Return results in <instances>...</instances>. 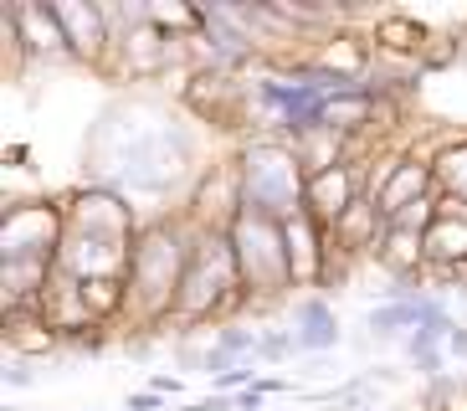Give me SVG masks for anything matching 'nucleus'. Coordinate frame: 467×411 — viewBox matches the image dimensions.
<instances>
[{"label": "nucleus", "instance_id": "1", "mask_svg": "<svg viewBox=\"0 0 467 411\" xmlns=\"http://www.w3.org/2000/svg\"><path fill=\"white\" fill-rule=\"evenodd\" d=\"M242 180V211L267 221H293L303 211V191H308V170L288 144H252L236 164Z\"/></svg>", "mask_w": 467, "mask_h": 411}, {"label": "nucleus", "instance_id": "2", "mask_svg": "<svg viewBox=\"0 0 467 411\" xmlns=\"http://www.w3.org/2000/svg\"><path fill=\"white\" fill-rule=\"evenodd\" d=\"M185 262L191 247L175 227H154L134 242V262H129V299L144 309V319H160L175 309L180 283H185Z\"/></svg>", "mask_w": 467, "mask_h": 411}, {"label": "nucleus", "instance_id": "3", "mask_svg": "<svg viewBox=\"0 0 467 411\" xmlns=\"http://www.w3.org/2000/svg\"><path fill=\"white\" fill-rule=\"evenodd\" d=\"M232 252H236V273H242V293H277V288H293V262H288V237H283V221L252 216V211H236L232 221Z\"/></svg>", "mask_w": 467, "mask_h": 411}, {"label": "nucleus", "instance_id": "4", "mask_svg": "<svg viewBox=\"0 0 467 411\" xmlns=\"http://www.w3.org/2000/svg\"><path fill=\"white\" fill-rule=\"evenodd\" d=\"M226 288H242V273H236V252H232V237H201L191 247V262H185V283H180V299H175V314L185 319H206L221 314L232 299L242 293H226Z\"/></svg>", "mask_w": 467, "mask_h": 411}, {"label": "nucleus", "instance_id": "5", "mask_svg": "<svg viewBox=\"0 0 467 411\" xmlns=\"http://www.w3.org/2000/svg\"><path fill=\"white\" fill-rule=\"evenodd\" d=\"M62 221H57V211H47V206H11L5 211V232H0V242H5V262L16 258H47L52 262V252L62 247Z\"/></svg>", "mask_w": 467, "mask_h": 411}, {"label": "nucleus", "instance_id": "6", "mask_svg": "<svg viewBox=\"0 0 467 411\" xmlns=\"http://www.w3.org/2000/svg\"><path fill=\"white\" fill-rule=\"evenodd\" d=\"M431 180H437V170H431V164L400 160V164H390L385 175H375V185H370L365 195H370V201L380 206L385 216L396 221L400 211H411V206H421V201H426V191H431Z\"/></svg>", "mask_w": 467, "mask_h": 411}, {"label": "nucleus", "instance_id": "7", "mask_svg": "<svg viewBox=\"0 0 467 411\" xmlns=\"http://www.w3.org/2000/svg\"><path fill=\"white\" fill-rule=\"evenodd\" d=\"M359 201V175L349 170V164H334V170H324V175H308V191H303V211L329 232L334 221L349 211V206Z\"/></svg>", "mask_w": 467, "mask_h": 411}, {"label": "nucleus", "instance_id": "8", "mask_svg": "<svg viewBox=\"0 0 467 411\" xmlns=\"http://www.w3.org/2000/svg\"><path fill=\"white\" fill-rule=\"evenodd\" d=\"M283 237H288V262H293V288L318 283L329 273V247H324V227H318L308 211H298L293 221H283Z\"/></svg>", "mask_w": 467, "mask_h": 411}, {"label": "nucleus", "instance_id": "9", "mask_svg": "<svg viewBox=\"0 0 467 411\" xmlns=\"http://www.w3.org/2000/svg\"><path fill=\"white\" fill-rule=\"evenodd\" d=\"M11 31L16 41H26L31 52H47V57H72L67 47V31H62V21H57V5H16L11 16Z\"/></svg>", "mask_w": 467, "mask_h": 411}, {"label": "nucleus", "instance_id": "10", "mask_svg": "<svg viewBox=\"0 0 467 411\" xmlns=\"http://www.w3.org/2000/svg\"><path fill=\"white\" fill-rule=\"evenodd\" d=\"M57 21H62V31H67L72 57H98L113 41L103 5H57Z\"/></svg>", "mask_w": 467, "mask_h": 411}, {"label": "nucleus", "instance_id": "11", "mask_svg": "<svg viewBox=\"0 0 467 411\" xmlns=\"http://www.w3.org/2000/svg\"><path fill=\"white\" fill-rule=\"evenodd\" d=\"M293 340H298V355H318V350H334L339 344V314H334L324 299H298L293 309Z\"/></svg>", "mask_w": 467, "mask_h": 411}, {"label": "nucleus", "instance_id": "12", "mask_svg": "<svg viewBox=\"0 0 467 411\" xmlns=\"http://www.w3.org/2000/svg\"><path fill=\"white\" fill-rule=\"evenodd\" d=\"M421 237H426V232H411V227H396V221L385 227L380 247H375V258H380L385 268L396 273V283H406V278H411L416 268L426 262V242H421Z\"/></svg>", "mask_w": 467, "mask_h": 411}, {"label": "nucleus", "instance_id": "13", "mask_svg": "<svg viewBox=\"0 0 467 411\" xmlns=\"http://www.w3.org/2000/svg\"><path fill=\"white\" fill-rule=\"evenodd\" d=\"M421 242H426V262H437V268L467 262V216H437Z\"/></svg>", "mask_w": 467, "mask_h": 411}, {"label": "nucleus", "instance_id": "14", "mask_svg": "<svg viewBox=\"0 0 467 411\" xmlns=\"http://www.w3.org/2000/svg\"><path fill=\"white\" fill-rule=\"evenodd\" d=\"M406 355H411L416 375H437L441 360H447V340L431 334V329H411V334H406Z\"/></svg>", "mask_w": 467, "mask_h": 411}, {"label": "nucleus", "instance_id": "15", "mask_svg": "<svg viewBox=\"0 0 467 411\" xmlns=\"http://www.w3.org/2000/svg\"><path fill=\"white\" fill-rule=\"evenodd\" d=\"M365 324L380 334V340H396L400 329H416V303H375L370 314H365Z\"/></svg>", "mask_w": 467, "mask_h": 411}, {"label": "nucleus", "instance_id": "16", "mask_svg": "<svg viewBox=\"0 0 467 411\" xmlns=\"http://www.w3.org/2000/svg\"><path fill=\"white\" fill-rule=\"evenodd\" d=\"M375 37H380L385 47H421V26H411V21H380Z\"/></svg>", "mask_w": 467, "mask_h": 411}, {"label": "nucleus", "instance_id": "17", "mask_svg": "<svg viewBox=\"0 0 467 411\" xmlns=\"http://www.w3.org/2000/svg\"><path fill=\"white\" fill-rule=\"evenodd\" d=\"M293 350H298L293 329H277V334H262V355H257V360H288Z\"/></svg>", "mask_w": 467, "mask_h": 411}, {"label": "nucleus", "instance_id": "18", "mask_svg": "<svg viewBox=\"0 0 467 411\" xmlns=\"http://www.w3.org/2000/svg\"><path fill=\"white\" fill-rule=\"evenodd\" d=\"M5 385H16V391H26V385H36V370H31L26 360H11V365H5Z\"/></svg>", "mask_w": 467, "mask_h": 411}, {"label": "nucleus", "instance_id": "19", "mask_svg": "<svg viewBox=\"0 0 467 411\" xmlns=\"http://www.w3.org/2000/svg\"><path fill=\"white\" fill-rule=\"evenodd\" d=\"M185 411H236V396H216V391H211V396L191 401Z\"/></svg>", "mask_w": 467, "mask_h": 411}, {"label": "nucleus", "instance_id": "20", "mask_svg": "<svg viewBox=\"0 0 467 411\" xmlns=\"http://www.w3.org/2000/svg\"><path fill=\"white\" fill-rule=\"evenodd\" d=\"M447 355H457V360H467V324H457L452 334H447Z\"/></svg>", "mask_w": 467, "mask_h": 411}, {"label": "nucleus", "instance_id": "21", "mask_svg": "<svg viewBox=\"0 0 467 411\" xmlns=\"http://www.w3.org/2000/svg\"><path fill=\"white\" fill-rule=\"evenodd\" d=\"M150 391H154V396H180V375H154Z\"/></svg>", "mask_w": 467, "mask_h": 411}, {"label": "nucleus", "instance_id": "22", "mask_svg": "<svg viewBox=\"0 0 467 411\" xmlns=\"http://www.w3.org/2000/svg\"><path fill=\"white\" fill-rule=\"evenodd\" d=\"M154 406H160L154 391H134V396H129V411H154Z\"/></svg>", "mask_w": 467, "mask_h": 411}, {"label": "nucleus", "instance_id": "23", "mask_svg": "<svg viewBox=\"0 0 467 411\" xmlns=\"http://www.w3.org/2000/svg\"><path fill=\"white\" fill-rule=\"evenodd\" d=\"M257 391H262V396H277V391H293V381H277V375H262V381H257Z\"/></svg>", "mask_w": 467, "mask_h": 411}, {"label": "nucleus", "instance_id": "24", "mask_svg": "<svg viewBox=\"0 0 467 411\" xmlns=\"http://www.w3.org/2000/svg\"><path fill=\"white\" fill-rule=\"evenodd\" d=\"M236 411H262V391H257V385H252V391H242V396H236Z\"/></svg>", "mask_w": 467, "mask_h": 411}, {"label": "nucleus", "instance_id": "25", "mask_svg": "<svg viewBox=\"0 0 467 411\" xmlns=\"http://www.w3.org/2000/svg\"><path fill=\"white\" fill-rule=\"evenodd\" d=\"M359 411H375V406H359Z\"/></svg>", "mask_w": 467, "mask_h": 411}]
</instances>
